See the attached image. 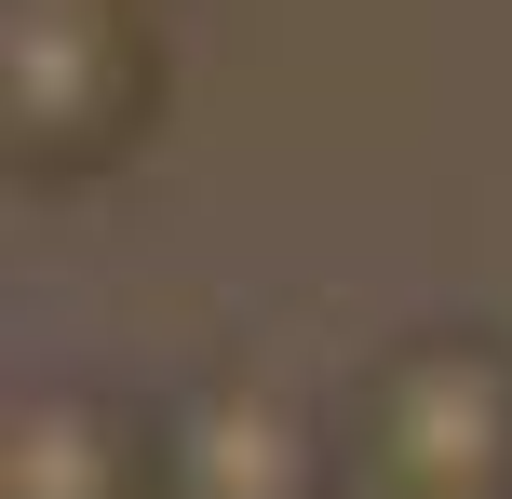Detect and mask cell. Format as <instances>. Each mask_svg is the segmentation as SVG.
I'll list each match as a JSON object with an SVG mask.
<instances>
[{
    "label": "cell",
    "mask_w": 512,
    "mask_h": 499,
    "mask_svg": "<svg viewBox=\"0 0 512 499\" xmlns=\"http://www.w3.org/2000/svg\"><path fill=\"white\" fill-rule=\"evenodd\" d=\"M351 446L378 499H512V338L486 324L391 338L351 392Z\"/></svg>",
    "instance_id": "1"
},
{
    "label": "cell",
    "mask_w": 512,
    "mask_h": 499,
    "mask_svg": "<svg viewBox=\"0 0 512 499\" xmlns=\"http://www.w3.org/2000/svg\"><path fill=\"white\" fill-rule=\"evenodd\" d=\"M149 14L135 0H0V149L27 176H81L149 122Z\"/></svg>",
    "instance_id": "2"
},
{
    "label": "cell",
    "mask_w": 512,
    "mask_h": 499,
    "mask_svg": "<svg viewBox=\"0 0 512 499\" xmlns=\"http://www.w3.org/2000/svg\"><path fill=\"white\" fill-rule=\"evenodd\" d=\"M162 499H337L324 419L270 365H216L162 405Z\"/></svg>",
    "instance_id": "3"
},
{
    "label": "cell",
    "mask_w": 512,
    "mask_h": 499,
    "mask_svg": "<svg viewBox=\"0 0 512 499\" xmlns=\"http://www.w3.org/2000/svg\"><path fill=\"white\" fill-rule=\"evenodd\" d=\"M0 499H162V419L81 378H41L0 419Z\"/></svg>",
    "instance_id": "4"
},
{
    "label": "cell",
    "mask_w": 512,
    "mask_h": 499,
    "mask_svg": "<svg viewBox=\"0 0 512 499\" xmlns=\"http://www.w3.org/2000/svg\"><path fill=\"white\" fill-rule=\"evenodd\" d=\"M337 499H378V486H337Z\"/></svg>",
    "instance_id": "5"
}]
</instances>
